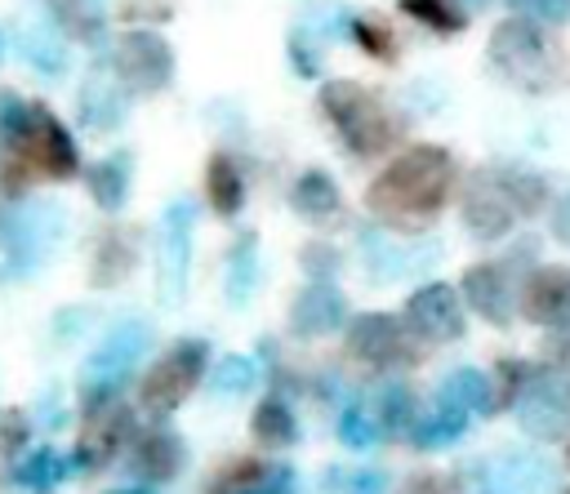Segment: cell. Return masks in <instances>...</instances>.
I'll return each instance as SVG.
<instances>
[{"mask_svg": "<svg viewBox=\"0 0 570 494\" xmlns=\"http://www.w3.org/2000/svg\"><path fill=\"white\" fill-rule=\"evenodd\" d=\"M450 178H454V165H450V151L445 147H410L405 156H396L365 191L370 209L387 223H423L432 218L445 196H450Z\"/></svg>", "mask_w": 570, "mask_h": 494, "instance_id": "obj_1", "label": "cell"}, {"mask_svg": "<svg viewBox=\"0 0 570 494\" xmlns=\"http://www.w3.org/2000/svg\"><path fill=\"white\" fill-rule=\"evenodd\" d=\"M321 111L330 116V125L338 129V138L356 156H379L396 138V125H392L387 107L352 80H330L321 89Z\"/></svg>", "mask_w": 570, "mask_h": 494, "instance_id": "obj_2", "label": "cell"}, {"mask_svg": "<svg viewBox=\"0 0 570 494\" xmlns=\"http://www.w3.org/2000/svg\"><path fill=\"white\" fill-rule=\"evenodd\" d=\"M151 343V325L142 320H125L116 329H107V338L89 352L85 369H80V396H85V409H98L116 396V387L134 374V365L142 360Z\"/></svg>", "mask_w": 570, "mask_h": 494, "instance_id": "obj_3", "label": "cell"}, {"mask_svg": "<svg viewBox=\"0 0 570 494\" xmlns=\"http://www.w3.org/2000/svg\"><path fill=\"white\" fill-rule=\"evenodd\" d=\"M205 365H209V347H205L200 338H178V343H174L169 352H160L156 365L142 374L138 405H142L147 414H156V418L174 414V409L196 392Z\"/></svg>", "mask_w": 570, "mask_h": 494, "instance_id": "obj_4", "label": "cell"}, {"mask_svg": "<svg viewBox=\"0 0 570 494\" xmlns=\"http://www.w3.org/2000/svg\"><path fill=\"white\" fill-rule=\"evenodd\" d=\"M191 231H196V205L174 200L160 218V258H156V289L160 303L174 307L187 294V267H191Z\"/></svg>", "mask_w": 570, "mask_h": 494, "instance_id": "obj_5", "label": "cell"}, {"mask_svg": "<svg viewBox=\"0 0 570 494\" xmlns=\"http://www.w3.org/2000/svg\"><path fill=\"white\" fill-rule=\"evenodd\" d=\"M13 165L45 174V178H71L76 174V142L45 107H31V125L13 142Z\"/></svg>", "mask_w": 570, "mask_h": 494, "instance_id": "obj_6", "label": "cell"}, {"mask_svg": "<svg viewBox=\"0 0 570 494\" xmlns=\"http://www.w3.org/2000/svg\"><path fill=\"white\" fill-rule=\"evenodd\" d=\"M490 58L512 85H525V89H543L548 85L552 62H548V49H543V40H539V31L530 22H517V18L503 22L490 36Z\"/></svg>", "mask_w": 570, "mask_h": 494, "instance_id": "obj_7", "label": "cell"}, {"mask_svg": "<svg viewBox=\"0 0 570 494\" xmlns=\"http://www.w3.org/2000/svg\"><path fill=\"white\" fill-rule=\"evenodd\" d=\"M472 494H543L548 490V463L530 449H503L468 467Z\"/></svg>", "mask_w": 570, "mask_h": 494, "instance_id": "obj_8", "label": "cell"}, {"mask_svg": "<svg viewBox=\"0 0 570 494\" xmlns=\"http://www.w3.org/2000/svg\"><path fill=\"white\" fill-rule=\"evenodd\" d=\"M517 196H512V182H508V169H485V174H472L468 182V196H463V223L472 227V236L481 240H494L512 227L517 218Z\"/></svg>", "mask_w": 570, "mask_h": 494, "instance_id": "obj_9", "label": "cell"}, {"mask_svg": "<svg viewBox=\"0 0 570 494\" xmlns=\"http://www.w3.org/2000/svg\"><path fill=\"white\" fill-rule=\"evenodd\" d=\"M58 236H62V209L49 205V200H36V205L9 214L4 227H0V245L9 249L13 267L40 263V258L58 245Z\"/></svg>", "mask_w": 570, "mask_h": 494, "instance_id": "obj_10", "label": "cell"}, {"mask_svg": "<svg viewBox=\"0 0 570 494\" xmlns=\"http://www.w3.org/2000/svg\"><path fill=\"white\" fill-rule=\"evenodd\" d=\"M116 71L129 89L156 93L174 76V49L156 31H125L120 45H116Z\"/></svg>", "mask_w": 570, "mask_h": 494, "instance_id": "obj_11", "label": "cell"}, {"mask_svg": "<svg viewBox=\"0 0 570 494\" xmlns=\"http://www.w3.org/2000/svg\"><path fill=\"white\" fill-rule=\"evenodd\" d=\"M347 352L361 360V365H374V369H387V365H405L414 352H410V334L401 329L396 316L387 312H365L347 325Z\"/></svg>", "mask_w": 570, "mask_h": 494, "instance_id": "obj_12", "label": "cell"}, {"mask_svg": "<svg viewBox=\"0 0 570 494\" xmlns=\"http://www.w3.org/2000/svg\"><path fill=\"white\" fill-rule=\"evenodd\" d=\"M405 325L428 343H450L463 334V307L450 285H423L405 303Z\"/></svg>", "mask_w": 570, "mask_h": 494, "instance_id": "obj_13", "label": "cell"}, {"mask_svg": "<svg viewBox=\"0 0 570 494\" xmlns=\"http://www.w3.org/2000/svg\"><path fill=\"white\" fill-rule=\"evenodd\" d=\"M134 436V418H129V409L125 405H98V409H89V423H85V432H80V441H76V463L80 467H107L116 454H120V445Z\"/></svg>", "mask_w": 570, "mask_h": 494, "instance_id": "obj_14", "label": "cell"}, {"mask_svg": "<svg viewBox=\"0 0 570 494\" xmlns=\"http://www.w3.org/2000/svg\"><path fill=\"white\" fill-rule=\"evenodd\" d=\"M343 316H347L343 294L325 280H312L289 307V329L303 334V338H316V334H334L343 325Z\"/></svg>", "mask_w": 570, "mask_h": 494, "instance_id": "obj_15", "label": "cell"}, {"mask_svg": "<svg viewBox=\"0 0 570 494\" xmlns=\"http://www.w3.org/2000/svg\"><path fill=\"white\" fill-rule=\"evenodd\" d=\"M183 463H187V449H183V441L169 427L134 432V472H138V481L142 476L147 481H169V476L183 472Z\"/></svg>", "mask_w": 570, "mask_h": 494, "instance_id": "obj_16", "label": "cell"}, {"mask_svg": "<svg viewBox=\"0 0 570 494\" xmlns=\"http://www.w3.org/2000/svg\"><path fill=\"white\" fill-rule=\"evenodd\" d=\"M521 307L539 325H561L570 316V267H539L525 280Z\"/></svg>", "mask_w": 570, "mask_h": 494, "instance_id": "obj_17", "label": "cell"}, {"mask_svg": "<svg viewBox=\"0 0 570 494\" xmlns=\"http://www.w3.org/2000/svg\"><path fill=\"white\" fill-rule=\"evenodd\" d=\"M463 294H468V303H472L485 320H494V325H508V320H512V285H508L503 267H494V263L468 267Z\"/></svg>", "mask_w": 570, "mask_h": 494, "instance_id": "obj_18", "label": "cell"}, {"mask_svg": "<svg viewBox=\"0 0 570 494\" xmlns=\"http://www.w3.org/2000/svg\"><path fill=\"white\" fill-rule=\"evenodd\" d=\"M125 111H129L125 89H120L116 80H107L102 71L80 85V120H85L89 129H116V125L125 120Z\"/></svg>", "mask_w": 570, "mask_h": 494, "instance_id": "obj_19", "label": "cell"}, {"mask_svg": "<svg viewBox=\"0 0 570 494\" xmlns=\"http://www.w3.org/2000/svg\"><path fill=\"white\" fill-rule=\"evenodd\" d=\"M134 258H138L134 231L111 227V231H102V240H98V249H94V271H89V280H94L98 289H102V285H120V280L134 271Z\"/></svg>", "mask_w": 570, "mask_h": 494, "instance_id": "obj_20", "label": "cell"}, {"mask_svg": "<svg viewBox=\"0 0 570 494\" xmlns=\"http://www.w3.org/2000/svg\"><path fill=\"white\" fill-rule=\"evenodd\" d=\"M205 196H209V205L223 214V218H232L236 209H240V200H245V178H240V165L232 160V156H209V169H205Z\"/></svg>", "mask_w": 570, "mask_h": 494, "instance_id": "obj_21", "label": "cell"}, {"mask_svg": "<svg viewBox=\"0 0 570 494\" xmlns=\"http://www.w3.org/2000/svg\"><path fill=\"white\" fill-rule=\"evenodd\" d=\"M468 414H472V409H463V405H454V401L436 396V409L414 427V445H419V449L454 445V441L468 432Z\"/></svg>", "mask_w": 570, "mask_h": 494, "instance_id": "obj_22", "label": "cell"}, {"mask_svg": "<svg viewBox=\"0 0 570 494\" xmlns=\"http://www.w3.org/2000/svg\"><path fill=\"white\" fill-rule=\"evenodd\" d=\"M289 205H294L303 218L321 223V218H330V214L338 209V187H334V178H330L325 169H307V174H298V182H294V191H289Z\"/></svg>", "mask_w": 570, "mask_h": 494, "instance_id": "obj_23", "label": "cell"}, {"mask_svg": "<svg viewBox=\"0 0 570 494\" xmlns=\"http://www.w3.org/2000/svg\"><path fill=\"white\" fill-rule=\"evenodd\" d=\"M254 285H258V240H254V231H245V236H236V245L227 254V303L240 307L254 294Z\"/></svg>", "mask_w": 570, "mask_h": 494, "instance_id": "obj_24", "label": "cell"}, {"mask_svg": "<svg viewBox=\"0 0 570 494\" xmlns=\"http://www.w3.org/2000/svg\"><path fill=\"white\" fill-rule=\"evenodd\" d=\"M22 58H27L31 67H40L45 76H58L62 62H67V45H62V36H58V22H31V27L22 31Z\"/></svg>", "mask_w": 570, "mask_h": 494, "instance_id": "obj_25", "label": "cell"}, {"mask_svg": "<svg viewBox=\"0 0 570 494\" xmlns=\"http://www.w3.org/2000/svg\"><path fill=\"white\" fill-rule=\"evenodd\" d=\"M89 196L102 205V209H120L125 196H129V156L116 151L107 160H98L89 169Z\"/></svg>", "mask_w": 570, "mask_h": 494, "instance_id": "obj_26", "label": "cell"}, {"mask_svg": "<svg viewBox=\"0 0 570 494\" xmlns=\"http://www.w3.org/2000/svg\"><path fill=\"white\" fill-rule=\"evenodd\" d=\"M71 467H80V463L67 458V454H58L53 445H40L36 454H27V458L13 467V481L27 485V490H49V485H58Z\"/></svg>", "mask_w": 570, "mask_h": 494, "instance_id": "obj_27", "label": "cell"}, {"mask_svg": "<svg viewBox=\"0 0 570 494\" xmlns=\"http://www.w3.org/2000/svg\"><path fill=\"white\" fill-rule=\"evenodd\" d=\"M49 13L58 22V31H71V40L98 45V36H102V9H98V0H49Z\"/></svg>", "mask_w": 570, "mask_h": 494, "instance_id": "obj_28", "label": "cell"}, {"mask_svg": "<svg viewBox=\"0 0 570 494\" xmlns=\"http://www.w3.org/2000/svg\"><path fill=\"white\" fill-rule=\"evenodd\" d=\"M249 427H254V436H258L263 445H289V441L298 436L294 409H289L281 396H267V401H258V405H254V418H249Z\"/></svg>", "mask_w": 570, "mask_h": 494, "instance_id": "obj_29", "label": "cell"}, {"mask_svg": "<svg viewBox=\"0 0 570 494\" xmlns=\"http://www.w3.org/2000/svg\"><path fill=\"white\" fill-rule=\"evenodd\" d=\"M566 414H570V405L561 396H552V392H530L521 401V423L534 436H557L566 427Z\"/></svg>", "mask_w": 570, "mask_h": 494, "instance_id": "obj_30", "label": "cell"}, {"mask_svg": "<svg viewBox=\"0 0 570 494\" xmlns=\"http://www.w3.org/2000/svg\"><path fill=\"white\" fill-rule=\"evenodd\" d=\"M254 383H258V360L254 356H223L209 369V392L214 396H249Z\"/></svg>", "mask_w": 570, "mask_h": 494, "instance_id": "obj_31", "label": "cell"}, {"mask_svg": "<svg viewBox=\"0 0 570 494\" xmlns=\"http://www.w3.org/2000/svg\"><path fill=\"white\" fill-rule=\"evenodd\" d=\"M441 396L454 401V405H463V409H490V383H485L481 369H454V374H445Z\"/></svg>", "mask_w": 570, "mask_h": 494, "instance_id": "obj_32", "label": "cell"}, {"mask_svg": "<svg viewBox=\"0 0 570 494\" xmlns=\"http://www.w3.org/2000/svg\"><path fill=\"white\" fill-rule=\"evenodd\" d=\"M263 476H267V463H258V458L245 454V458H232V463L205 485V494H245V490L258 485Z\"/></svg>", "mask_w": 570, "mask_h": 494, "instance_id": "obj_33", "label": "cell"}, {"mask_svg": "<svg viewBox=\"0 0 570 494\" xmlns=\"http://www.w3.org/2000/svg\"><path fill=\"white\" fill-rule=\"evenodd\" d=\"M338 441L352 445V449L374 445V441H379V418H374L365 405H347V409L338 414Z\"/></svg>", "mask_w": 570, "mask_h": 494, "instance_id": "obj_34", "label": "cell"}, {"mask_svg": "<svg viewBox=\"0 0 570 494\" xmlns=\"http://www.w3.org/2000/svg\"><path fill=\"white\" fill-rule=\"evenodd\" d=\"M401 13H410V18H419V22L436 27V31H459L463 27L459 13L445 0H401Z\"/></svg>", "mask_w": 570, "mask_h": 494, "instance_id": "obj_35", "label": "cell"}, {"mask_svg": "<svg viewBox=\"0 0 570 494\" xmlns=\"http://www.w3.org/2000/svg\"><path fill=\"white\" fill-rule=\"evenodd\" d=\"M410 414H414V396L405 387H387L383 401H379V423L392 427V432H405L410 427Z\"/></svg>", "mask_w": 570, "mask_h": 494, "instance_id": "obj_36", "label": "cell"}, {"mask_svg": "<svg viewBox=\"0 0 570 494\" xmlns=\"http://www.w3.org/2000/svg\"><path fill=\"white\" fill-rule=\"evenodd\" d=\"M512 9H521L534 22H561L570 13V0H512Z\"/></svg>", "mask_w": 570, "mask_h": 494, "instance_id": "obj_37", "label": "cell"}, {"mask_svg": "<svg viewBox=\"0 0 570 494\" xmlns=\"http://www.w3.org/2000/svg\"><path fill=\"white\" fill-rule=\"evenodd\" d=\"M352 31H356V40H361V45H365L374 58H387V53H392V36H387L383 27H374V22L356 18V22H352Z\"/></svg>", "mask_w": 570, "mask_h": 494, "instance_id": "obj_38", "label": "cell"}, {"mask_svg": "<svg viewBox=\"0 0 570 494\" xmlns=\"http://www.w3.org/2000/svg\"><path fill=\"white\" fill-rule=\"evenodd\" d=\"M289 490H294V467H267V476L245 494H289Z\"/></svg>", "mask_w": 570, "mask_h": 494, "instance_id": "obj_39", "label": "cell"}, {"mask_svg": "<svg viewBox=\"0 0 570 494\" xmlns=\"http://www.w3.org/2000/svg\"><path fill=\"white\" fill-rule=\"evenodd\" d=\"M22 441H27V414L9 409V414H4V423H0V445H4V449H13V445H22Z\"/></svg>", "mask_w": 570, "mask_h": 494, "instance_id": "obj_40", "label": "cell"}, {"mask_svg": "<svg viewBox=\"0 0 570 494\" xmlns=\"http://www.w3.org/2000/svg\"><path fill=\"white\" fill-rule=\"evenodd\" d=\"M347 494H387V476H383L379 467H365V472H356V476H352Z\"/></svg>", "mask_w": 570, "mask_h": 494, "instance_id": "obj_41", "label": "cell"}, {"mask_svg": "<svg viewBox=\"0 0 570 494\" xmlns=\"http://www.w3.org/2000/svg\"><path fill=\"white\" fill-rule=\"evenodd\" d=\"M552 236H557L561 245H570V196H561V200L552 205Z\"/></svg>", "mask_w": 570, "mask_h": 494, "instance_id": "obj_42", "label": "cell"}, {"mask_svg": "<svg viewBox=\"0 0 570 494\" xmlns=\"http://www.w3.org/2000/svg\"><path fill=\"white\" fill-rule=\"evenodd\" d=\"M401 494H436V481H432V476H414Z\"/></svg>", "mask_w": 570, "mask_h": 494, "instance_id": "obj_43", "label": "cell"}, {"mask_svg": "<svg viewBox=\"0 0 570 494\" xmlns=\"http://www.w3.org/2000/svg\"><path fill=\"white\" fill-rule=\"evenodd\" d=\"M111 494H151V485L138 481V485H125V490H111Z\"/></svg>", "mask_w": 570, "mask_h": 494, "instance_id": "obj_44", "label": "cell"}, {"mask_svg": "<svg viewBox=\"0 0 570 494\" xmlns=\"http://www.w3.org/2000/svg\"><path fill=\"white\" fill-rule=\"evenodd\" d=\"M459 4H463V9H485L490 0H459Z\"/></svg>", "mask_w": 570, "mask_h": 494, "instance_id": "obj_45", "label": "cell"}, {"mask_svg": "<svg viewBox=\"0 0 570 494\" xmlns=\"http://www.w3.org/2000/svg\"><path fill=\"white\" fill-rule=\"evenodd\" d=\"M566 494H570V490H566Z\"/></svg>", "mask_w": 570, "mask_h": 494, "instance_id": "obj_46", "label": "cell"}]
</instances>
